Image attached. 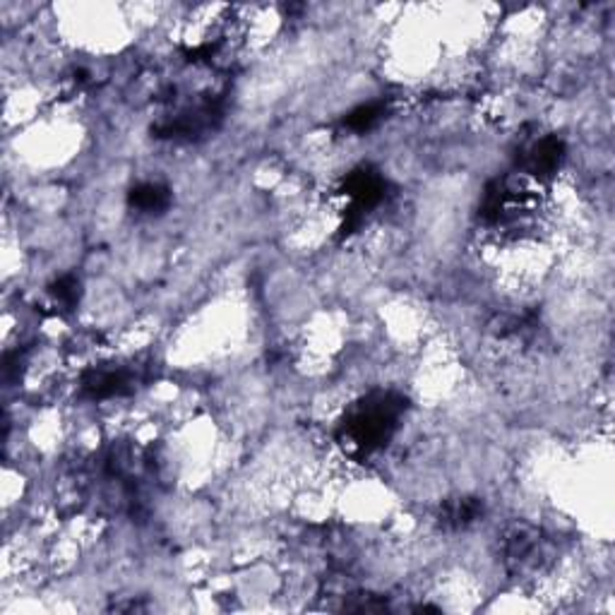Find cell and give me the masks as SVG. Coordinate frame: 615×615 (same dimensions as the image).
Masks as SVG:
<instances>
[{"mask_svg":"<svg viewBox=\"0 0 615 615\" xmlns=\"http://www.w3.org/2000/svg\"><path fill=\"white\" fill-rule=\"evenodd\" d=\"M565 162V142L556 135H546L521 152V174L529 180L543 183L553 178Z\"/></svg>","mask_w":615,"mask_h":615,"instance_id":"5","label":"cell"},{"mask_svg":"<svg viewBox=\"0 0 615 615\" xmlns=\"http://www.w3.org/2000/svg\"><path fill=\"white\" fill-rule=\"evenodd\" d=\"M221 121V103L217 99H200L188 107L178 109L176 113L166 116L156 125V135L164 140H198L219 125Z\"/></svg>","mask_w":615,"mask_h":615,"instance_id":"3","label":"cell"},{"mask_svg":"<svg viewBox=\"0 0 615 615\" xmlns=\"http://www.w3.org/2000/svg\"><path fill=\"white\" fill-rule=\"evenodd\" d=\"M387 107L383 101H375V103H363V107L353 109L347 118H344V128H349L351 133H369L377 123L385 118Z\"/></svg>","mask_w":615,"mask_h":615,"instance_id":"9","label":"cell"},{"mask_svg":"<svg viewBox=\"0 0 615 615\" xmlns=\"http://www.w3.org/2000/svg\"><path fill=\"white\" fill-rule=\"evenodd\" d=\"M486 515V503L476 495H457L440 507L438 521L444 531H464Z\"/></svg>","mask_w":615,"mask_h":615,"instance_id":"7","label":"cell"},{"mask_svg":"<svg viewBox=\"0 0 615 615\" xmlns=\"http://www.w3.org/2000/svg\"><path fill=\"white\" fill-rule=\"evenodd\" d=\"M501 556L509 572L517 574V578H525V574L539 572L546 565L548 541L541 529L527 525V521H517L503 534Z\"/></svg>","mask_w":615,"mask_h":615,"instance_id":"2","label":"cell"},{"mask_svg":"<svg viewBox=\"0 0 615 615\" xmlns=\"http://www.w3.org/2000/svg\"><path fill=\"white\" fill-rule=\"evenodd\" d=\"M385 186H387L385 178L369 166L356 168V172H351L347 176L344 188H342L347 205H349L344 231L359 227L363 217L373 212V209L385 200Z\"/></svg>","mask_w":615,"mask_h":615,"instance_id":"4","label":"cell"},{"mask_svg":"<svg viewBox=\"0 0 615 615\" xmlns=\"http://www.w3.org/2000/svg\"><path fill=\"white\" fill-rule=\"evenodd\" d=\"M51 296H54L56 306L63 310H70L80 300V279L73 277V274H65L54 286H51Z\"/></svg>","mask_w":615,"mask_h":615,"instance_id":"10","label":"cell"},{"mask_svg":"<svg viewBox=\"0 0 615 615\" xmlns=\"http://www.w3.org/2000/svg\"><path fill=\"white\" fill-rule=\"evenodd\" d=\"M404 411H407V402L397 392H373L359 404H353L339 428V438L353 452L373 454L383 450L397 433Z\"/></svg>","mask_w":615,"mask_h":615,"instance_id":"1","label":"cell"},{"mask_svg":"<svg viewBox=\"0 0 615 615\" xmlns=\"http://www.w3.org/2000/svg\"><path fill=\"white\" fill-rule=\"evenodd\" d=\"M128 205L130 209H135L138 215H145V217L162 215L166 212L168 205H172V190H168L164 183L145 180L130 190Z\"/></svg>","mask_w":615,"mask_h":615,"instance_id":"8","label":"cell"},{"mask_svg":"<svg viewBox=\"0 0 615 615\" xmlns=\"http://www.w3.org/2000/svg\"><path fill=\"white\" fill-rule=\"evenodd\" d=\"M135 377L128 369H116V365H107V369H91L83 377V392L89 399H116L128 395L135 385Z\"/></svg>","mask_w":615,"mask_h":615,"instance_id":"6","label":"cell"}]
</instances>
